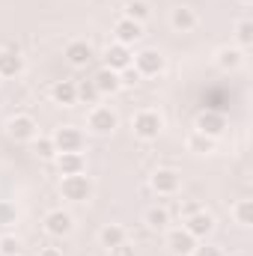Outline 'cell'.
<instances>
[{
  "label": "cell",
  "mask_w": 253,
  "mask_h": 256,
  "mask_svg": "<svg viewBox=\"0 0 253 256\" xmlns=\"http://www.w3.org/2000/svg\"><path fill=\"white\" fill-rule=\"evenodd\" d=\"M196 208H200V206H196V202H185V206H182V208H179V214H182V218H188V214H194V212H196Z\"/></svg>",
  "instance_id": "34"
},
{
  "label": "cell",
  "mask_w": 253,
  "mask_h": 256,
  "mask_svg": "<svg viewBox=\"0 0 253 256\" xmlns=\"http://www.w3.org/2000/svg\"><path fill=\"white\" fill-rule=\"evenodd\" d=\"M45 232L54 236V238L72 236V232H74V218H72L68 212H63V208H51V212L45 214Z\"/></svg>",
  "instance_id": "10"
},
{
  "label": "cell",
  "mask_w": 253,
  "mask_h": 256,
  "mask_svg": "<svg viewBox=\"0 0 253 256\" xmlns=\"http://www.w3.org/2000/svg\"><path fill=\"white\" fill-rule=\"evenodd\" d=\"M0 256H3V254H0Z\"/></svg>",
  "instance_id": "38"
},
{
  "label": "cell",
  "mask_w": 253,
  "mask_h": 256,
  "mask_svg": "<svg viewBox=\"0 0 253 256\" xmlns=\"http://www.w3.org/2000/svg\"><path fill=\"white\" fill-rule=\"evenodd\" d=\"M92 84H96V90H98V96H114V92H120L122 90V84H120V72H114V68H98L96 74H92Z\"/></svg>",
  "instance_id": "18"
},
{
  "label": "cell",
  "mask_w": 253,
  "mask_h": 256,
  "mask_svg": "<svg viewBox=\"0 0 253 256\" xmlns=\"http://www.w3.org/2000/svg\"><path fill=\"white\" fill-rule=\"evenodd\" d=\"M86 128L92 134H114L120 128V116H116V110H110L104 104H96L86 116Z\"/></svg>",
  "instance_id": "6"
},
{
  "label": "cell",
  "mask_w": 253,
  "mask_h": 256,
  "mask_svg": "<svg viewBox=\"0 0 253 256\" xmlns=\"http://www.w3.org/2000/svg\"><path fill=\"white\" fill-rule=\"evenodd\" d=\"M149 185H152V191L158 194V196H173V194H179V188H182V173L173 170V167H158L152 173Z\"/></svg>",
  "instance_id": "5"
},
{
  "label": "cell",
  "mask_w": 253,
  "mask_h": 256,
  "mask_svg": "<svg viewBox=\"0 0 253 256\" xmlns=\"http://www.w3.org/2000/svg\"><path fill=\"white\" fill-rule=\"evenodd\" d=\"M6 134L15 140V143H33L39 137V122L30 116V114H15L9 122H6Z\"/></svg>",
  "instance_id": "4"
},
{
  "label": "cell",
  "mask_w": 253,
  "mask_h": 256,
  "mask_svg": "<svg viewBox=\"0 0 253 256\" xmlns=\"http://www.w3.org/2000/svg\"><path fill=\"white\" fill-rule=\"evenodd\" d=\"M226 116L220 114V110H202L200 116H196V122H194V131H200V134H206V137H212V140H218V137H224L226 134Z\"/></svg>",
  "instance_id": "7"
},
{
  "label": "cell",
  "mask_w": 253,
  "mask_h": 256,
  "mask_svg": "<svg viewBox=\"0 0 253 256\" xmlns=\"http://www.w3.org/2000/svg\"><path fill=\"white\" fill-rule=\"evenodd\" d=\"M33 149H36V155L45 158V161H54V158H57V146H54L51 137H42V134H39V137L33 140Z\"/></svg>",
  "instance_id": "28"
},
{
  "label": "cell",
  "mask_w": 253,
  "mask_h": 256,
  "mask_svg": "<svg viewBox=\"0 0 253 256\" xmlns=\"http://www.w3.org/2000/svg\"><path fill=\"white\" fill-rule=\"evenodd\" d=\"M232 218H236V224L238 226H253V200H238L236 206H232Z\"/></svg>",
  "instance_id": "24"
},
{
  "label": "cell",
  "mask_w": 253,
  "mask_h": 256,
  "mask_svg": "<svg viewBox=\"0 0 253 256\" xmlns=\"http://www.w3.org/2000/svg\"><path fill=\"white\" fill-rule=\"evenodd\" d=\"M182 226L188 230L196 242H206V236H212V230H214V214L206 212V208H196L194 214L182 218Z\"/></svg>",
  "instance_id": "9"
},
{
  "label": "cell",
  "mask_w": 253,
  "mask_h": 256,
  "mask_svg": "<svg viewBox=\"0 0 253 256\" xmlns=\"http://www.w3.org/2000/svg\"><path fill=\"white\" fill-rule=\"evenodd\" d=\"M92 57H96V51H92V45L86 39H72L66 45V60L74 68H86V66L92 63Z\"/></svg>",
  "instance_id": "11"
},
{
  "label": "cell",
  "mask_w": 253,
  "mask_h": 256,
  "mask_svg": "<svg viewBox=\"0 0 253 256\" xmlns=\"http://www.w3.org/2000/svg\"><path fill=\"white\" fill-rule=\"evenodd\" d=\"M122 242H128V232L126 226H120V224H104L102 226V232H98V244L102 248H116V244H122Z\"/></svg>",
  "instance_id": "21"
},
{
  "label": "cell",
  "mask_w": 253,
  "mask_h": 256,
  "mask_svg": "<svg viewBox=\"0 0 253 256\" xmlns=\"http://www.w3.org/2000/svg\"><path fill=\"white\" fill-rule=\"evenodd\" d=\"M12 224H18V208L15 202L0 200V226H12Z\"/></svg>",
  "instance_id": "29"
},
{
  "label": "cell",
  "mask_w": 253,
  "mask_h": 256,
  "mask_svg": "<svg viewBox=\"0 0 253 256\" xmlns=\"http://www.w3.org/2000/svg\"><path fill=\"white\" fill-rule=\"evenodd\" d=\"M149 3L146 0H128L126 3V18L131 21H137V24H143V21H149Z\"/></svg>",
  "instance_id": "25"
},
{
  "label": "cell",
  "mask_w": 253,
  "mask_h": 256,
  "mask_svg": "<svg viewBox=\"0 0 253 256\" xmlns=\"http://www.w3.org/2000/svg\"><path fill=\"white\" fill-rule=\"evenodd\" d=\"M39 256H63V250H60V248H42Z\"/></svg>",
  "instance_id": "35"
},
{
  "label": "cell",
  "mask_w": 253,
  "mask_h": 256,
  "mask_svg": "<svg viewBox=\"0 0 253 256\" xmlns=\"http://www.w3.org/2000/svg\"><path fill=\"white\" fill-rule=\"evenodd\" d=\"M236 42H238L236 48H242V51H244V48H250V45H253V21L242 18V21L236 24Z\"/></svg>",
  "instance_id": "26"
},
{
  "label": "cell",
  "mask_w": 253,
  "mask_h": 256,
  "mask_svg": "<svg viewBox=\"0 0 253 256\" xmlns=\"http://www.w3.org/2000/svg\"><path fill=\"white\" fill-rule=\"evenodd\" d=\"M214 63H218L220 72H238V68L244 66V51L236 48V45H224V48H218Z\"/></svg>",
  "instance_id": "15"
},
{
  "label": "cell",
  "mask_w": 253,
  "mask_h": 256,
  "mask_svg": "<svg viewBox=\"0 0 253 256\" xmlns=\"http://www.w3.org/2000/svg\"><path fill=\"white\" fill-rule=\"evenodd\" d=\"M214 143H218V140H212V137H206V134H200V131H190L188 140H185L188 152H194V155H208V152H214Z\"/></svg>",
  "instance_id": "22"
},
{
  "label": "cell",
  "mask_w": 253,
  "mask_h": 256,
  "mask_svg": "<svg viewBox=\"0 0 253 256\" xmlns=\"http://www.w3.org/2000/svg\"><path fill=\"white\" fill-rule=\"evenodd\" d=\"M137 80H140V74H137V68H134V66H128V68L120 72V84H122V86H134Z\"/></svg>",
  "instance_id": "32"
},
{
  "label": "cell",
  "mask_w": 253,
  "mask_h": 256,
  "mask_svg": "<svg viewBox=\"0 0 253 256\" xmlns=\"http://www.w3.org/2000/svg\"><path fill=\"white\" fill-rule=\"evenodd\" d=\"M51 140H54V146H57V155H60V152H84V143H86L84 131L74 128V126L57 128V131L51 134Z\"/></svg>",
  "instance_id": "8"
},
{
  "label": "cell",
  "mask_w": 253,
  "mask_h": 256,
  "mask_svg": "<svg viewBox=\"0 0 253 256\" xmlns=\"http://www.w3.org/2000/svg\"><path fill=\"white\" fill-rule=\"evenodd\" d=\"M0 254L3 256H21V242L15 236H0Z\"/></svg>",
  "instance_id": "30"
},
{
  "label": "cell",
  "mask_w": 253,
  "mask_h": 256,
  "mask_svg": "<svg viewBox=\"0 0 253 256\" xmlns=\"http://www.w3.org/2000/svg\"><path fill=\"white\" fill-rule=\"evenodd\" d=\"M131 131H134V137H137V140L152 143V140H158V137H161V131H164V116H161L158 110H152V108L137 110V114H134V120H131Z\"/></svg>",
  "instance_id": "1"
},
{
  "label": "cell",
  "mask_w": 253,
  "mask_h": 256,
  "mask_svg": "<svg viewBox=\"0 0 253 256\" xmlns=\"http://www.w3.org/2000/svg\"><path fill=\"white\" fill-rule=\"evenodd\" d=\"M114 39L120 42V45H134V42H140L143 39V24H137V21H131V18H116L114 21Z\"/></svg>",
  "instance_id": "13"
},
{
  "label": "cell",
  "mask_w": 253,
  "mask_h": 256,
  "mask_svg": "<svg viewBox=\"0 0 253 256\" xmlns=\"http://www.w3.org/2000/svg\"><path fill=\"white\" fill-rule=\"evenodd\" d=\"M108 256H137V254H134V244H128V242H122V244L110 248V250H108Z\"/></svg>",
  "instance_id": "33"
},
{
  "label": "cell",
  "mask_w": 253,
  "mask_h": 256,
  "mask_svg": "<svg viewBox=\"0 0 253 256\" xmlns=\"http://www.w3.org/2000/svg\"><path fill=\"white\" fill-rule=\"evenodd\" d=\"M194 248H196V238L190 236L185 226H176V230L167 232V250L173 256H190Z\"/></svg>",
  "instance_id": "12"
},
{
  "label": "cell",
  "mask_w": 253,
  "mask_h": 256,
  "mask_svg": "<svg viewBox=\"0 0 253 256\" xmlns=\"http://www.w3.org/2000/svg\"><path fill=\"white\" fill-rule=\"evenodd\" d=\"M24 74V57L18 48H0V78Z\"/></svg>",
  "instance_id": "14"
},
{
  "label": "cell",
  "mask_w": 253,
  "mask_h": 256,
  "mask_svg": "<svg viewBox=\"0 0 253 256\" xmlns=\"http://www.w3.org/2000/svg\"><path fill=\"white\" fill-rule=\"evenodd\" d=\"M78 84V102H84V104H96L102 96H98V90H96V84H92V78L90 80H74Z\"/></svg>",
  "instance_id": "27"
},
{
  "label": "cell",
  "mask_w": 253,
  "mask_h": 256,
  "mask_svg": "<svg viewBox=\"0 0 253 256\" xmlns=\"http://www.w3.org/2000/svg\"><path fill=\"white\" fill-rule=\"evenodd\" d=\"M54 161H57V167H60V173H63V176L86 173V158H84V152H60Z\"/></svg>",
  "instance_id": "20"
},
{
  "label": "cell",
  "mask_w": 253,
  "mask_h": 256,
  "mask_svg": "<svg viewBox=\"0 0 253 256\" xmlns=\"http://www.w3.org/2000/svg\"><path fill=\"white\" fill-rule=\"evenodd\" d=\"M51 102L60 104V108L78 104V84L74 80H54L51 84Z\"/></svg>",
  "instance_id": "16"
},
{
  "label": "cell",
  "mask_w": 253,
  "mask_h": 256,
  "mask_svg": "<svg viewBox=\"0 0 253 256\" xmlns=\"http://www.w3.org/2000/svg\"><path fill=\"white\" fill-rule=\"evenodd\" d=\"M131 66L137 68L140 78H158V74H164V68H167V57H164L158 48H140V51H134Z\"/></svg>",
  "instance_id": "2"
},
{
  "label": "cell",
  "mask_w": 253,
  "mask_h": 256,
  "mask_svg": "<svg viewBox=\"0 0 253 256\" xmlns=\"http://www.w3.org/2000/svg\"><path fill=\"white\" fill-rule=\"evenodd\" d=\"M143 224H146L149 230H167V224H170V212L161 208V206H152V208H146Z\"/></svg>",
  "instance_id": "23"
},
{
  "label": "cell",
  "mask_w": 253,
  "mask_h": 256,
  "mask_svg": "<svg viewBox=\"0 0 253 256\" xmlns=\"http://www.w3.org/2000/svg\"><path fill=\"white\" fill-rule=\"evenodd\" d=\"M60 194L68 202H86L92 196V179L86 173H74V176H63L60 182Z\"/></svg>",
  "instance_id": "3"
},
{
  "label": "cell",
  "mask_w": 253,
  "mask_h": 256,
  "mask_svg": "<svg viewBox=\"0 0 253 256\" xmlns=\"http://www.w3.org/2000/svg\"><path fill=\"white\" fill-rule=\"evenodd\" d=\"M232 256H248V254H232Z\"/></svg>",
  "instance_id": "37"
},
{
  "label": "cell",
  "mask_w": 253,
  "mask_h": 256,
  "mask_svg": "<svg viewBox=\"0 0 253 256\" xmlns=\"http://www.w3.org/2000/svg\"><path fill=\"white\" fill-rule=\"evenodd\" d=\"M196 24H200V15H196L190 6H176V9L170 12V27H173L176 33H190Z\"/></svg>",
  "instance_id": "19"
},
{
  "label": "cell",
  "mask_w": 253,
  "mask_h": 256,
  "mask_svg": "<svg viewBox=\"0 0 253 256\" xmlns=\"http://www.w3.org/2000/svg\"><path fill=\"white\" fill-rule=\"evenodd\" d=\"M131 57H134V51H131L128 45L114 42V45H108V51H104V66L114 68V72H122V68L131 66Z\"/></svg>",
  "instance_id": "17"
},
{
  "label": "cell",
  "mask_w": 253,
  "mask_h": 256,
  "mask_svg": "<svg viewBox=\"0 0 253 256\" xmlns=\"http://www.w3.org/2000/svg\"><path fill=\"white\" fill-rule=\"evenodd\" d=\"M190 256H226V254H224L220 244H212V242H202V244H200V242H196V248H194Z\"/></svg>",
  "instance_id": "31"
},
{
  "label": "cell",
  "mask_w": 253,
  "mask_h": 256,
  "mask_svg": "<svg viewBox=\"0 0 253 256\" xmlns=\"http://www.w3.org/2000/svg\"><path fill=\"white\" fill-rule=\"evenodd\" d=\"M242 3H244V6H250V3H253V0H242Z\"/></svg>",
  "instance_id": "36"
}]
</instances>
